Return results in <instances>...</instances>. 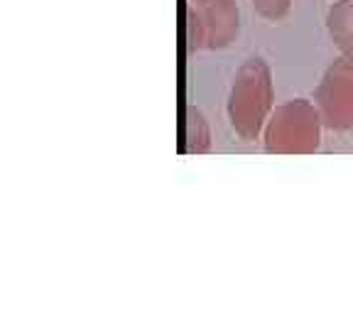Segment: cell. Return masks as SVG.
<instances>
[{
	"instance_id": "obj_1",
	"label": "cell",
	"mask_w": 353,
	"mask_h": 331,
	"mask_svg": "<svg viewBox=\"0 0 353 331\" xmlns=\"http://www.w3.org/2000/svg\"><path fill=\"white\" fill-rule=\"evenodd\" d=\"M275 108L272 69L263 57H250L238 66L228 94V123L241 140H255Z\"/></svg>"
},
{
	"instance_id": "obj_2",
	"label": "cell",
	"mask_w": 353,
	"mask_h": 331,
	"mask_svg": "<svg viewBox=\"0 0 353 331\" xmlns=\"http://www.w3.org/2000/svg\"><path fill=\"white\" fill-rule=\"evenodd\" d=\"M321 123L314 101L292 99L275 106L263 126V145L270 154H314L321 145Z\"/></svg>"
},
{
	"instance_id": "obj_3",
	"label": "cell",
	"mask_w": 353,
	"mask_h": 331,
	"mask_svg": "<svg viewBox=\"0 0 353 331\" xmlns=\"http://www.w3.org/2000/svg\"><path fill=\"white\" fill-rule=\"evenodd\" d=\"M314 106L326 130L348 132L353 126V57L339 54L314 88Z\"/></svg>"
},
{
	"instance_id": "obj_4",
	"label": "cell",
	"mask_w": 353,
	"mask_h": 331,
	"mask_svg": "<svg viewBox=\"0 0 353 331\" xmlns=\"http://www.w3.org/2000/svg\"><path fill=\"white\" fill-rule=\"evenodd\" d=\"M196 17L204 28L206 50H226L241 32V10L236 0H206L194 6Z\"/></svg>"
},
{
	"instance_id": "obj_5",
	"label": "cell",
	"mask_w": 353,
	"mask_h": 331,
	"mask_svg": "<svg viewBox=\"0 0 353 331\" xmlns=\"http://www.w3.org/2000/svg\"><path fill=\"white\" fill-rule=\"evenodd\" d=\"M326 32L341 54L353 57V0H334L326 12Z\"/></svg>"
},
{
	"instance_id": "obj_6",
	"label": "cell",
	"mask_w": 353,
	"mask_h": 331,
	"mask_svg": "<svg viewBox=\"0 0 353 331\" xmlns=\"http://www.w3.org/2000/svg\"><path fill=\"white\" fill-rule=\"evenodd\" d=\"M211 148V126L196 106L187 108V152L204 154Z\"/></svg>"
},
{
	"instance_id": "obj_7",
	"label": "cell",
	"mask_w": 353,
	"mask_h": 331,
	"mask_svg": "<svg viewBox=\"0 0 353 331\" xmlns=\"http://www.w3.org/2000/svg\"><path fill=\"white\" fill-rule=\"evenodd\" d=\"M250 3H253L255 12L260 17H265V20L270 22L282 20L290 12V8H292V0H250Z\"/></svg>"
},
{
	"instance_id": "obj_8",
	"label": "cell",
	"mask_w": 353,
	"mask_h": 331,
	"mask_svg": "<svg viewBox=\"0 0 353 331\" xmlns=\"http://www.w3.org/2000/svg\"><path fill=\"white\" fill-rule=\"evenodd\" d=\"M187 42H189L187 44L189 52H201V50H206V44H204V28H201V22H199L194 6H189V10H187Z\"/></svg>"
},
{
	"instance_id": "obj_9",
	"label": "cell",
	"mask_w": 353,
	"mask_h": 331,
	"mask_svg": "<svg viewBox=\"0 0 353 331\" xmlns=\"http://www.w3.org/2000/svg\"><path fill=\"white\" fill-rule=\"evenodd\" d=\"M192 3H194V6H199V3H206V0H192Z\"/></svg>"
},
{
	"instance_id": "obj_10",
	"label": "cell",
	"mask_w": 353,
	"mask_h": 331,
	"mask_svg": "<svg viewBox=\"0 0 353 331\" xmlns=\"http://www.w3.org/2000/svg\"><path fill=\"white\" fill-rule=\"evenodd\" d=\"M348 132H351V143H353V126H351V128H348Z\"/></svg>"
}]
</instances>
